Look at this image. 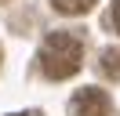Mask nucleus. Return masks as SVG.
Listing matches in <instances>:
<instances>
[{
	"mask_svg": "<svg viewBox=\"0 0 120 116\" xmlns=\"http://www.w3.org/2000/svg\"><path fill=\"white\" fill-rule=\"evenodd\" d=\"M84 65V40L69 29H55L40 44V72L47 80H69Z\"/></svg>",
	"mask_w": 120,
	"mask_h": 116,
	"instance_id": "nucleus-1",
	"label": "nucleus"
},
{
	"mask_svg": "<svg viewBox=\"0 0 120 116\" xmlns=\"http://www.w3.org/2000/svg\"><path fill=\"white\" fill-rule=\"evenodd\" d=\"M69 116H113V102L102 87H84L69 102Z\"/></svg>",
	"mask_w": 120,
	"mask_h": 116,
	"instance_id": "nucleus-2",
	"label": "nucleus"
},
{
	"mask_svg": "<svg viewBox=\"0 0 120 116\" xmlns=\"http://www.w3.org/2000/svg\"><path fill=\"white\" fill-rule=\"evenodd\" d=\"M98 69L105 80H120V47H105L98 58Z\"/></svg>",
	"mask_w": 120,
	"mask_h": 116,
	"instance_id": "nucleus-3",
	"label": "nucleus"
},
{
	"mask_svg": "<svg viewBox=\"0 0 120 116\" xmlns=\"http://www.w3.org/2000/svg\"><path fill=\"white\" fill-rule=\"evenodd\" d=\"M98 0H51V7L58 14H87Z\"/></svg>",
	"mask_w": 120,
	"mask_h": 116,
	"instance_id": "nucleus-4",
	"label": "nucleus"
},
{
	"mask_svg": "<svg viewBox=\"0 0 120 116\" xmlns=\"http://www.w3.org/2000/svg\"><path fill=\"white\" fill-rule=\"evenodd\" d=\"M109 25L120 33V0H113V11H109Z\"/></svg>",
	"mask_w": 120,
	"mask_h": 116,
	"instance_id": "nucleus-5",
	"label": "nucleus"
}]
</instances>
